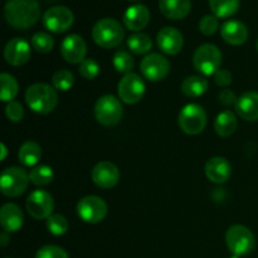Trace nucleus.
<instances>
[{
    "mask_svg": "<svg viewBox=\"0 0 258 258\" xmlns=\"http://www.w3.org/2000/svg\"><path fill=\"white\" fill-rule=\"evenodd\" d=\"M92 180L98 188L111 189L120 180V171L111 161H100L92 170Z\"/></svg>",
    "mask_w": 258,
    "mask_h": 258,
    "instance_id": "nucleus-15",
    "label": "nucleus"
},
{
    "mask_svg": "<svg viewBox=\"0 0 258 258\" xmlns=\"http://www.w3.org/2000/svg\"><path fill=\"white\" fill-rule=\"evenodd\" d=\"M54 208L53 197L45 190H34L27 199V211L34 219H48Z\"/></svg>",
    "mask_w": 258,
    "mask_h": 258,
    "instance_id": "nucleus-12",
    "label": "nucleus"
},
{
    "mask_svg": "<svg viewBox=\"0 0 258 258\" xmlns=\"http://www.w3.org/2000/svg\"><path fill=\"white\" fill-rule=\"evenodd\" d=\"M42 158V148L35 141H25L18 151V159L24 166H34Z\"/></svg>",
    "mask_w": 258,
    "mask_h": 258,
    "instance_id": "nucleus-24",
    "label": "nucleus"
},
{
    "mask_svg": "<svg viewBox=\"0 0 258 258\" xmlns=\"http://www.w3.org/2000/svg\"><path fill=\"white\" fill-rule=\"evenodd\" d=\"M78 71H80V75L83 78H86V80H93L95 77H97L98 72H100V66L92 58H86L80 64Z\"/></svg>",
    "mask_w": 258,
    "mask_h": 258,
    "instance_id": "nucleus-35",
    "label": "nucleus"
},
{
    "mask_svg": "<svg viewBox=\"0 0 258 258\" xmlns=\"http://www.w3.org/2000/svg\"><path fill=\"white\" fill-rule=\"evenodd\" d=\"M54 178L53 169L48 165H38L30 170L29 179L34 185L37 186H45L52 183Z\"/></svg>",
    "mask_w": 258,
    "mask_h": 258,
    "instance_id": "nucleus-30",
    "label": "nucleus"
},
{
    "mask_svg": "<svg viewBox=\"0 0 258 258\" xmlns=\"http://www.w3.org/2000/svg\"><path fill=\"white\" fill-rule=\"evenodd\" d=\"M257 52H258V40H257Z\"/></svg>",
    "mask_w": 258,
    "mask_h": 258,
    "instance_id": "nucleus-45",
    "label": "nucleus"
},
{
    "mask_svg": "<svg viewBox=\"0 0 258 258\" xmlns=\"http://www.w3.org/2000/svg\"><path fill=\"white\" fill-rule=\"evenodd\" d=\"M60 54L66 62L77 64L82 63L86 59L87 54V44L85 39L77 34H71L63 39L60 44Z\"/></svg>",
    "mask_w": 258,
    "mask_h": 258,
    "instance_id": "nucleus-14",
    "label": "nucleus"
},
{
    "mask_svg": "<svg viewBox=\"0 0 258 258\" xmlns=\"http://www.w3.org/2000/svg\"><path fill=\"white\" fill-rule=\"evenodd\" d=\"M127 47L135 54H146L153 47L151 38L145 33H135L127 39Z\"/></svg>",
    "mask_w": 258,
    "mask_h": 258,
    "instance_id": "nucleus-28",
    "label": "nucleus"
},
{
    "mask_svg": "<svg viewBox=\"0 0 258 258\" xmlns=\"http://www.w3.org/2000/svg\"><path fill=\"white\" fill-rule=\"evenodd\" d=\"M32 45L37 52L48 53L54 47V39L45 32H38L32 37Z\"/></svg>",
    "mask_w": 258,
    "mask_h": 258,
    "instance_id": "nucleus-33",
    "label": "nucleus"
},
{
    "mask_svg": "<svg viewBox=\"0 0 258 258\" xmlns=\"http://www.w3.org/2000/svg\"><path fill=\"white\" fill-rule=\"evenodd\" d=\"M226 244L233 256H247L256 246L253 233L242 224H234L229 227L226 233Z\"/></svg>",
    "mask_w": 258,
    "mask_h": 258,
    "instance_id": "nucleus-4",
    "label": "nucleus"
},
{
    "mask_svg": "<svg viewBox=\"0 0 258 258\" xmlns=\"http://www.w3.org/2000/svg\"><path fill=\"white\" fill-rule=\"evenodd\" d=\"M237 100L238 98L236 97L234 92H232L231 90H223L219 92V101H221L222 105L224 106H231V105H236Z\"/></svg>",
    "mask_w": 258,
    "mask_h": 258,
    "instance_id": "nucleus-40",
    "label": "nucleus"
},
{
    "mask_svg": "<svg viewBox=\"0 0 258 258\" xmlns=\"http://www.w3.org/2000/svg\"><path fill=\"white\" fill-rule=\"evenodd\" d=\"M156 43H158V47L160 48L161 52L169 55H174L178 54L183 49L184 38L183 34L175 28L165 27L158 33Z\"/></svg>",
    "mask_w": 258,
    "mask_h": 258,
    "instance_id": "nucleus-17",
    "label": "nucleus"
},
{
    "mask_svg": "<svg viewBox=\"0 0 258 258\" xmlns=\"http://www.w3.org/2000/svg\"><path fill=\"white\" fill-rule=\"evenodd\" d=\"M123 108L120 101L112 95H105L95 105V117L103 126H115L122 118Z\"/></svg>",
    "mask_w": 258,
    "mask_h": 258,
    "instance_id": "nucleus-8",
    "label": "nucleus"
},
{
    "mask_svg": "<svg viewBox=\"0 0 258 258\" xmlns=\"http://www.w3.org/2000/svg\"><path fill=\"white\" fill-rule=\"evenodd\" d=\"M2 153H3L2 155V161H3L5 160V158H7V146H5L4 144H2Z\"/></svg>",
    "mask_w": 258,
    "mask_h": 258,
    "instance_id": "nucleus-42",
    "label": "nucleus"
},
{
    "mask_svg": "<svg viewBox=\"0 0 258 258\" xmlns=\"http://www.w3.org/2000/svg\"><path fill=\"white\" fill-rule=\"evenodd\" d=\"M229 258H241V257H238V256H232V257H229Z\"/></svg>",
    "mask_w": 258,
    "mask_h": 258,
    "instance_id": "nucleus-43",
    "label": "nucleus"
},
{
    "mask_svg": "<svg viewBox=\"0 0 258 258\" xmlns=\"http://www.w3.org/2000/svg\"><path fill=\"white\" fill-rule=\"evenodd\" d=\"M8 232H3L2 236H0V243H2L3 247H5L8 244V242H9V237H8Z\"/></svg>",
    "mask_w": 258,
    "mask_h": 258,
    "instance_id": "nucleus-41",
    "label": "nucleus"
},
{
    "mask_svg": "<svg viewBox=\"0 0 258 258\" xmlns=\"http://www.w3.org/2000/svg\"><path fill=\"white\" fill-rule=\"evenodd\" d=\"M40 12L38 0H8L4 7L5 20L15 29H28L37 24Z\"/></svg>",
    "mask_w": 258,
    "mask_h": 258,
    "instance_id": "nucleus-1",
    "label": "nucleus"
},
{
    "mask_svg": "<svg viewBox=\"0 0 258 258\" xmlns=\"http://www.w3.org/2000/svg\"><path fill=\"white\" fill-rule=\"evenodd\" d=\"M4 58L8 64L19 67L28 62L30 58V45L23 38H14L9 40L4 48Z\"/></svg>",
    "mask_w": 258,
    "mask_h": 258,
    "instance_id": "nucleus-16",
    "label": "nucleus"
},
{
    "mask_svg": "<svg viewBox=\"0 0 258 258\" xmlns=\"http://www.w3.org/2000/svg\"><path fill=\"white\" fill-rule=\"evenodd\" d=\"M212 13L217 18H229L239 9V0H209Z\"/></svg>",
    "mask_w": 258,
    "mask_h": 258,
    "instance_id": "nucleus-27",
    "label": "nucleus"
},
{
    "mask_svg": "<svg viewBox=\"0 0 258 258\" xmlns=\"http://www.w3.org/2000/svg\"><path fill=\"white\" fill-rule=\"evenodd\" d=\"M112 63H113V67H115V70L117 71V72L125 73V75L130 73L131 70L134 68V66H135L133 55H131L128 52H126V50H122V49L117 50V52L115 53Z\"/></svg>",
    "mask_w": 258,
    "mask_h": 258,
    "instance_id": "nucleus-31",
    "label": "nucleus"
},
{
    "mask_svg": "<svg viewBox=\"0 0 258 258\" xmlns=\"http://www.w3.org/2000/svg\"><path fill=\"white\" fill-rule=\"evenodd\" d=\"M25 102L32 111L45 115L52 112L57 106V91L47 83H34L25 91Z\"/></svg>",
    "mask_w": 258,
    "mask_h": 258,
    "instance_id": "nucleus-2",
    "label": "nucleus"
},
{
    "mask_svg": "<svg viewBox=\"0 0 258 258\" xmlns=\"http://www.w3.org/2000/svg\"><path fill=\"white\" fill-rule=\"evenodd\" d=\"M219 22L216 15H204L199 22V30L204 35H213L218 30Z\"/></svg>",
    "mask_w": 258,
    "mask_h": 258,
    "instance_id": "nucleus-37",
    "label": "nucleus"
},
{
    "mask_svg": "<svg viewBox=\"0 0 258 258\" xmlns=\"http://www.w3.org/2000/svg\"><path fill=\"white\" fill-rule=\"evenodd\" d=\"M128 2H138V0H128Z\"/></svg>",
    "mask_w": 258,
    "mask_h": 258,
    "instance_id": "nucleus-44",
    "label": "nucleus"
},
{
    "mask_svg": "<svg viewBox=\"0 0 258 258\" xmlns=\"http://www.w3.org/2000/svg\"><path fill=\"white\" fill-rule=\"evenodd\" d=\"M237 117L232 111H223L214 121V130L222 138H229L237 130Z\"/></svg>",
    "mask_w": 258,
    "mask_h": 258,
    "instance_id": "nucleus-25",
    "label": "nucleus"
},
{
    "mask_svg": "<svg viewBox=\"0 0 258 258\" xmlns=\"http://www.w3.org/2000/svg\"><path fill=\"white\" fill-rule=\"evenodd\" d=\"M68 221L62 214H52L47 219V228L53 236H63L68 231Z\"/></svg>",
    "mask_w": 258,
    "mask_h": 258,
    "instance_id": "nucleus-34",
    "label": "nucleus"
},
{
    "mask_svg": "<svg viewBox=\"0 0 258 258\" xmlns=\"http://www.w3.org/2000/svg\"><path fill=\"white\" fill-rule=\"evenodd\" d=\"M194 68L204 76L216 75L221 70L222 53L214 44H202L197 48L193 55Z\"/></svg>",
    "mask_w": 258,
    "mask_h": 258,
    "instance_id": "nucleus-5",
    "label": "nucleus"
},
{
    "mask_svg": "<svg viewBox=\"0 0 258 258\" xmlns=\"http://www.w3.org/2000/svg\"><path fill=\"white\" fill-rule=\"evenodd\" d=\"M29 174L19 166H10L2 173L0 186L2 193L9 198L19 197L27 190L29 184Z\"/></svg>",
    "mask_w": 258,
    "mask_h": 258,
    "instance_id": "nucleus-7",
    "label": "nucleus"
},
{
    "mask_svg": "<svg viewBox=\"0 0 258 258\" xmlns=\"http://www.w3.org/2000/svg\"><path fill=\"white\" fill-rule=\"evenodd\" d=\"M0 83H2V93H0L2 101L3 102H12L15 96L18 95V90H19L17 80L9 73H2Z\"/></svg>",
    "mask_w": 258,
    "mask_h": 258,
    "instance_id": "nucleus-29",
    "label": "nucleus"
},
{
    "mask_svg": "<svg viewBox=\"0 0 258 258\" xmlns=\"http://www.w3.org/2000/svg\"><path fill=\"white\" fill-rule=\"evenodd\" d=\"M35 258H70L67 252L63 248L58 246H53V244H47L43 246L42 248L38 249Z\"/></svg>",
    "mask_w": 258,
    "mask_h": 258,
    "instance_id": "nucleus-36",
    "label": "nucleus"
},
{
    "mask_svg": "<svg viewBox=\"0 0 258 258\" xmlns=\"http://www.w3.org/2000/svg\"><path fill=\"white\" fill-rule=\"evenodd\" d=\"M5 113L12 122H19L24 116V108H23L22 103H19L18 101H12V102H8L7 107H5Z\"/></svg>",
    "mask_w": 258,
    "mask_h": 258,
    "instance_id": "nucleus-38",
    "label": "nucleus"
},
{
    "mask_svg": "<svg viewBox=\"0 0 258 258\" xmlns=\"http://www.w3.org/2000/svg\"><path fill=\"white\" fill-rule=\"evenodd\" d=\"M221 35L228 44L241 45L248 38V29L239 20H228L222 25Z\"/></svg>",
    "mask_w": 258,
    "mask_h": 258,
    "instance_id": "nucleus-21",
    "label": "nucleus"
},
{
    "mask_svg": "<svg viewBox=\"0 0 258 258\" xmlns=\"http://www.w3.org/2000/svg\"><path fill=\"white\" fill-rule=\"evenodd\" d=\"M159 9L164 17L173 20L185 18L190 13V0H159Z\"/></svg>",
    "mask_w": 258,
    "mask_h": 258,
    "instance_id": "nucleus-23",
    "label": "nucleus"
},
{
    "mask_svg": "<svg viewBox=\"0 0 258 258\" xmlns=\"http://www.w3.org/2000/svg\"><path fill=\"white\" fill-rule=\"evenodd\" d=\"M208 81L202 76H189L181 82V92L188 97H199L208 90Z\"/></svg>",
    "mask_w": 258,
    "mask_h": 258,
    "instance_id": "nucleus-26",
    "label": "nucleus"
},
{
    "mask_svg": "<svg viewBox=\"0 0 258 258\" xmlns=\"http://www.w3.org/2000/svg\"><path fill=\"white\" fill-rule=\"evenodd\" d=\"M73 83H75V76L68 70L57 71L52 77L53 87L58 91H63V92L71 90Z\"/></svg>",
    "mask_w": 258,
    "mask_h": 258,
    "instance_id": "nucleus-32",
    "label": "nucleus"
},
{
    "mask_svg": "<svg viewBox=\"0 0 258 258\" xmlns=\"http://www.w3.org/2000/svg\"><path fill=\"white\" fill-rule=\"evenodd\" d=\"M24 216L17 204L7 203L0 211V224L5 232H17L22 228Z\"/></svg>",
    "mask_w": 258,
    "mask_h": 258,
    "instance_id": "nucleus-20",
    "label": "nucleus"
},
{
    "mask_svg": "<svg viewBox=\"0 0 258 258\" xmlns=\"http://www.w3.org/2000/svg\"><path fill=\"white\" fill-rule=\"evenodd\" d=\"M150 22V12L145 5H133L123 14V24L133 32L144 29Z\"/></svg>",
    "mask_w": 258,
    "mask_h": 258,
    "instance_id": "nucleus-19",
    "label": "nucleus"
},
{
    "mask_svg": "<svg viewBox=\"0 0 258 258\" xmlns=\"http://www.w3.org/2000/svg\"><path fill=\"white\" fill-rule=\"evenodd\" d=\"M214 82L221 87H227L232 83V73L227 70H219L214 75Z\"/></svg>",
    "mask_w": 258,
    "mask_h": 258,
    "instance_id": "nucleus-39",
    "label": "nucleus"
},
{
    "mask_svg": "<svg viewBox=\"0 0 258 258\" xmlns=\"http://www.w3.org/2000/svg\"><path fill=\"white\" fill-rule=\"evenodd\" d=\"M236 111L243 120L258 121V92L249 91L238 97Z\"/></svg>",
    "mask_w": 258,
    "mask_h": 258,
    "instance_id": "nucleus-22",
    "label": "nucleus"
},
{
    "mask_svg": "<svg viewBox=\"0 0 258 258\" xmlns=\"http://www.w3.org/2000/svg\"><path fill=\"white\" fill-rule=\"evenodd\" d=\"M145 90V82L143 78L133 72L123 76L117 86L118 97L127 105H134L143 100Z\"/></svg>",
    "mask_w": 258,
    "mask_h": 258,
    "instance_id": "nucleus-10",
    "label": "nucleus"
},
{
    "mask_svg": "<svg viewBox=\"0 0 258 258\" xmlns=\"http://www.w3.org/2000/svg\"><path fill=\"white\" fill-rule=\"evenodd\" d=\"M73 20L75 17L72 10L62 5L49 8L43 15V25L53 33H63L68 30L72 27Z\"/></svg>",
    "mask_w": 258,
    "mask_h": 258,
    "instance_id": "nucleus-11",
    "label": "nucleus"
},
{
    "mask_svg": "<svg viewBox=\"0 0 258 258\" xmlns=\"http://www.w3.org/2000/svg\"><path fill=\"white\" fill-rule=\"evenodd\" d=\"M179 127L188 135H198L207 126V113L198 103H189L179 112Z\"/></svg>",
    "mask_w": 258,
    "mask_h": 258,
    "instance_id": "nucleus-6",
    "label": "nucleus"
},
{
    "mask_svg": "<svg viewBox=\"0 0 258 258\" xmlns=\"http://www.w3.org/2000/svg\"><path fill=\"white\" fill-rule=\"evenodd\" d=\"M206 175L213 183H226L232 175L231 164L222 156L211 158L206 164Z\"/></svg>",
    "mask_w": 258,
    "mask_h": 258,
    "instance_id": "nucleus-18",
    "label": "nucleus"
},
{
    "mask_svg": "<svg viewBox=\"0 0 258 258\" xmlns=\"http://www.w3.org/2000/svg\"><path fill=\"white\" fill-rule=\"evenodd\" d=\"M140 70L144 77L153 82H158L169 75L170 63L164 55L159 53H150L141 60Z\"/></svg>",
    "mask_w": 258,
    "mask_h": 258,
    "instance_id": "nucleus-13",
    "label": "nucleus"
},
{
    "mask_svg": "<svg viewBox=\"0 0 258 258\" xmlns=\"http://www.w3.org/2000/svg\"><path fill=\"white\" fill-rule=\"evenodd\" d=\"M92 38L97 45L102 48H115L122 43L125 30L117 20L112 18L101 19L93 25Z\"/></svg>",
    "mask_w": 258,
    "mask_h": 258,
    "instance_id": "nucleus-3",
    "label": "nucleus"
},
{
    "mask_svg": "<svg viewBox=\"0 0 258 258\" xmlns=\"http://www.w3.org/2000/svg\"><path fill=\"white\" fill-rule=\"evenodd\" d=\"M77 214L86 223H100L107 216V204L100 197L87 196L78 202Z\"/></svg>",
    "mask_w": 258,
    "mask_h": 258,
    "instance_id": "nucleus-9",
    "label": "nucleus"
}]
</instances>
